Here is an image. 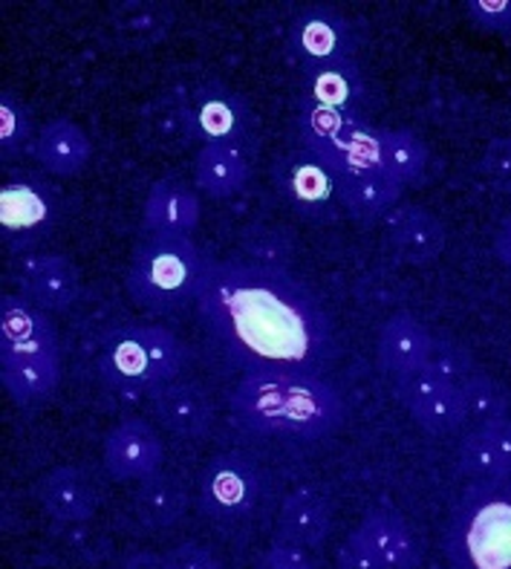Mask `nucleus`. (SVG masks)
Returning <instances> with one entry per match:
<instances>
[{
	"label": "nucleus",
	"instance_id": "4",
	"mask_svg": "<svg viewBox=\"0 0 511 569\" xmlns=\"http://www.w3.org/2000/svg\"><path fill=\"white\" fill-rule=\"evenodd\" d=\"M186 368V345L159 325L116 327L104 336L99 373L122 393H157L177 382Z\"/></svg>",
	"mask_w": 511,
	"mask_h": 569
},
{
	"label": "nucleus",
	"instance_id": "8",
	"mask_svg": "<svg viewBox=\"0 0 511 569\" xmlns=\"http://www.w3.org/2000/svg\"><path fill=\"white\" fill-rule=\"evenodd\" d=\"M61 197L38 173H12L0 186V240L9 252H27L56 229Z\"/></svg>",
	"mask_w": 511,
	"mask_h": 569
},
{
	"label": "nucleus",
	"instance_id": "9",
	"mask_svg": "<svg viewBox=\"0 0 511 569\" xmlns=\"http://www.w3.org/2000/svg\"><path fill=\"white\" fill-rule=\"evenodd\" d=\"M254 116L249 101L238 90H231L220 81L202 84L182 108V133L200 148H209V144H240V148H246Z\"/></svg>",
	"mask_w": 511,
	"mask_h": 569
},
{
	"label": "nucleus",
	"instance_id": "17",
	"mask_svg": "<svg viewBox=\"0 0 511 569\" xmlns=\"http://www.w3.org/2000/svg\"><path fill=\"white\" fill-rule=\"evenodd\" d=\"M38 503L58 523H87L99 512L101 495L79 466H56L38 480Z\"/></svg>",
	"mask_w": 511,
	"mask_h": 569
},
{
	"label": "nucleus",
	"instance_id": "35",
	"mask_svg": "<svg viewBox=\"0 0 511 569\" xmlns=\"http://www.w3.org/2000/svg\"><path fill=\"white\" fill-rule=\"evenodd\" d=\"M339 569H388V563L375 556L373 547H370L359 532H350L344 538V543L339 547Z\"/></svg>",
	"mask_w": 511,
	"mask_h": 569
},
{
	"label": "nucleus",
	"instance_id": "33",
	"mask_svg": "<svg viewBox=\"0 0 511 569\" xmlns=\"http://www.w3.org/2000/svg\"><path fill=\"white\" fill-rule=\"evenodd\" d=\"M485 182L500 194H511V137L491 139L480 162Z\"/></svg>",
	"mask_w": 511,
	"mask_h": 569
},
{
	"label": "nucleus",
	"instance_id": "30",
	"mask_svg": "<svg viewBox=\"0 0 511 569\" xmlns=\"http://www.w3.org/2000/svg\"><path fill=\"white\" fill-rule=\"evenodd\" d=\"M431 166V151L408 128H382V171L402 188L422 186Z\"/></svg>",
	"mask_w": 511,
	"mask_h": 569
},
{
	"label": "nucleus",
	"instance_id": "27",
	"mask_svg": "<svg viewBox=\"0 0 511 569\" xmlns=\"http://www.w3.org/2000/svg\"><path fill=\"white\" fill-rule=\"evenodd\" d=\"M188 489L180 477L157 471L153 477L142 480L133 495V512L144 529H171L188 512Z\"/></svg>",
	"mask_w": 511,
	"mask_h": 569
},
{
	"label": "nucleus",
	"instance_id": "15",
	"mask_svg": "<svg viewBox=\"0 0 511 569\" xmlns=\"http://www.w3.org/2000/svg\"><path fill=\"white\" fill-rule=\"evenodd\" d=\"M433 347H437V339L431 336V330L411 312H399V316L388 318L379 330L375 356H379L384 373L399 382V379H411L431 368Z\"/></svg>",
	"mask_w": 511,
	"mask_h": 569
},
{
	"label": "nucleus",
	"instance_id": "1",
	"mask_svg": "<svg viewBox=\"0 0 511 569\" xmlns=\"http://www.w3.org/2000/svg\"><path fill=\"white\" fill-rule=\"evenodd\" d=\"M194 303L211 341L246 376H321L335 356L327 310L278 267L211 260Z\"/></svg>",
	"mask_w": 511,
	"mask_h": 569
},
{
	"label": "nucleus",
	"instance_id": "38",
	"mask_svg": "<svg viewBox=\"0 0 511 569\" xmlns=\"http://www.w3.org/2000/svg\"><path fill=\"white\" fill-rule=\"evenodd\" d=\"M494 254L511 269V214H505L503 220H500V229L498 234H494Z\"/></svg>",
	"mask_w": 511,
	"mask_h": 569
},
{
	"label": "nucleus",
	"instance_id": "24",
	"mask_svg": "<svg viewBox=\"0 0 511 569\" xmlns=\"http://www.w3.org/2000/svg\"><path fill=\"white\" fill-rule=\"evenodd\" d=\"M330 532L332 509L330 503H327V498H321L318 491H292V495L281 503L278 523H274L278 541L298 549H318L327 538H330Z\"/></svg>",
	"mask_w": 511,
	"mask_h": 569
},
{
	"label": "nucleus",
	"instance_id": "5",
	"mask_svg": "<svg viewBox=\"0 0 511 569\" xmlns=\"http://www.w3.org/2000/svg\"><path fill=\"white\" fill-rule=\"evenodd\" d=\"M454 569H511V480L474 483L445 532Z\"/></svg>",
	"mask_w": 511,
	"mask_h": 569
},
{
	"label": "nucleus",
	"instance_id": "13",
	"mask_svg": "<svg viewBox=\"0 0 511 569\" xmlns=\"http://www.w3.org/2000/svg\"><path fill=\"white\" fill-rule=\"evenodd\" d=\"M14 281L27 301L43 312L70 310L79 298V269L70 258L56 252H27L14 267Z\"/></svg>",
	"mask_w": 511,
	"mask_h": 569
},
{
	"label": "nucleus",
	"instance_id": "11",
	"mask_svg": "<svg viewBox=\"0 0 511 569\" xmlns=\"http://www.w3.org/2000/svg\"><path fill=\"white\" fill-rule=\"evenodd\" d=\"M101 460L116 483H142L162 471L166 442L148 419L130 417L110 428L101 448Z\"/></svg>",
	"mask_w": 511,
	"mask_h": 569
},
{
	"label": "nucleus",
	"instance_id": "20",
	"mask_svg": "<svg viewBox=\"0 0 511 569\" xmlns=\"http://www.w3.org/2000/svg\"><path fill=\"white\" fill-rule=\"evenodd\" d=\"M153 417L177 440H206L217 422L209 393L191 382H173L153 393Z\"/></svg>",
	"mask_w": 511,
	"mask_h": 569
},
{
	"label": "nucleus",
	"instance_id": "7",
	"mask_svg": "<svg viewBox=\"0 0 511 569\" xmlns=\"http://www.w3.org/2000/svg\"><path fill=\"white\" fill-rule=\"evenodd\" d=\"M272 182L289 209L310 223H335L344 214L339 173L307 148L287 151L272 162Z\"/></svg>",
	"mask_w": 511,
	"mask_h": 569
},
{
	"label": "nucleus",
	"instance_id": "31",
	"mask_svg": "<svg viewBox=\"0 0 511 569\" xmlns=\"http://www.w3.org/2000/svg\"><path fill=\"white\" fill-rule=\"evenodd\" d=\"M32 133H36L32 110L27 108V101H23L21 96L3 87V90H0V157H18V153L32 142Z\"/></svg>",
	"mask_w": 511,
	"mask_h": 569
},
{
	"label": "nucleus",
	"instance_id": "3",
	"mask_svg": "<svg viewBox=\"0 0 511 569\" xmlns=\"http://www.w3.org/2000/svg\"><path fill=\"white\" fill-rule=\"evenodd\" d=\"M209 263L211 260L202 258L194 238L148 234L133 249L124 272V289L130 301L142 310H177L182 303L197 301Z\"/></svg>",
	"mask_w": 511,
	"mask_h": 569
},
{
	"label": "nucleus",
	"instance_id": "28",
	"mask_svg": "<svg viewBox=\"0 0 511 569\" xmlns=\"http://www.w3.org/2000/svg\"><path fill=\"white\" fill-rule=\"evenodd\" d=\"M321 157L339 177L382 168V128H373L361 116L350 119Z\"/></svg>",
	"mask_w": 511,
	"mask_h": 569
},
{
	"label": "nucleus",
	"instance_id": "16",
	"mask_svg": "<svg viewBox=\"0 0 511 569\" xmlns=\"http://www.w3.org/2000/svg\"><path fill=\"white\" fill-rule=\"evenodd\" d=\"M61 353V339L50 312L38 310L21 292L0 298V356Z\"/></svg>",
	"mask_w": 511,
	"mask_h": 569
},
{
	"label": "nucleus",
	"instance_id": "2",
	"mask_svg": "<svg viewBox=\"0 0 511 569\" xmlns=\"http://www.w3.org/2000/svg\"><path fill=\"white\" fill-rule=\"evenodd\" d=\"M229 405L240 426L274 440L318 442L344 426V399L324 376L249 373Z\"/></svg>",
	"mask_w": 511,
	"mask_h": 569
},
{
	"label": "nucleus",
	"instance_id": "26",
	"mask_svg": "<svg viewBox=\"0 0 511 569\" xmlns=\"http://www.w3.org/2000/svg\"><path fill=\"white\" fill-rule=\"evenodd\" d=\"M252 177L249 153L240 144H209L200 148L194 157V186L202 194L226 200L240 194Z\"/></svg>",
	"mask_w": 511,
	"mask_h": 569
},
{
	"label": "nucleus",
	"instance_id": "10",
	"mask_svg": "<svg viewBox=\"0 0 511 569\" xmlns=\"http://www.w3.org/2000/svg\"><path fill=\"white\" fill-rule=\"evenodd\" d=\"M393 390L413 422L431 437L457 433L469 422V402H465L462 385L451 382L433 370H422L411 379H399Z\"/></svg>",
	"mask_w": 511,
	"mask_h": 569
},
{
	"label": "nucleus",
	"instance_id": "12",
	"mask_svg": "<svg viewBox=\"0 0 511 569\" xmlns=\"http://www.w3.org/2000/svg\"><path fill=\"white\" fill-rule=\"evenodd\" d=\"M289 43L303 67L353 61L359 52V32L339 9L307 7L292 23Z\"/></svg>",
	"mask_w": 511,
	"mask_h": 569
},
{
	"label": "nucleus",
	"instance_id": "23",
	"mask_svg": "<svg viewBox=\"0 0 511 569\" xmlns=\"http://www.w3.org/2000/svg\"><path fill=\"white\" fill-rule=\"evenodd\" d=\"M32 157L50 177H76L93 157V142L87 130L72 119H52L38 130Z\"/></svg>",
	"mask_w": 511,
	"mask_h": 569
},
{
	"label": "nucleus",
	"instance_id": "6",
	"mask_svg": "<svg viewBox=\"0 0 511 569\" xmlns=\"http://www.w3.org/2000/svg\"><path fill=\"white\" fill-rule=\"evenodd\" d=\"M269 475L258 462L238 451H226L200 471V512L217 527H238L267 498Z\"/></svg>",
	"mask_w": 511,
	"mask_h": 569
},
{
	"label": "nucleus",
	"instance_id": "19",
	"mask_svg": "<svg viewBox=\"0 0 511 569\" xmlns=\"http://www.w3.org/2000/svg\"><path fill=\"white\" fill-rule=\"evenodd\" d=\"M361 104H364V76L355 61L303 67L301 108H324L359 116Z\"/></svg>",
	"mask_w": 511,
	"mask_h": 569
},
{
	"label": "nucleus",
	"instance_id": "25",
	"mask_svg": "<svg viewBox=\"0 0 511 569\" xmlns=\"http://www.w3.org/2000/svg\"><path fill=\"white\" fill-rule=\"evenodd\" d=\"M355 532L373 547V552L388 563V569H417L422 561V547L404 515L393 509H373L359 520Z\"/></svg>",
	"mask_w": 511,
	"mask_h": 569
},
{
	"label": "nucleus",
	"instance_id": "39",
	"mask_svg": "<svg viewBox=\"0 0 511 569\" xmlns=\"http://www.w3.org/2000/svg\"><path fill=\"white\" fill-rule=\"evenodd\" d=\"M122 569H168V567H166V556H159V552H133V556L124 561Z\"/></svg>",
	"mask_w": 511,
	"mask_h": 569
},
{
	"label": "nucleus",
	"instance_id": "18",
	"mask_svg": "<svg viewBox=\"0 0 511 569\" xmlns=\"http://www.w3.org/2000/svg\"><path fill=\"white\" fill-rule=\"evenodd\" d=\"M202 206L197 191L177 177H162L151 186L142 206V223L148 234L191 238L200 226Z\"/></svg>",
	"mask_w": 511,
	"mask_h": 569
},
{
	"label": "nucleus",
	"instance_id": "22",
	"mask_svg": "<svg viewBox=\"0 0 511 569\" xmlns=\"http://www.w3.org/2000/svg\"><path fill=\"white\" fill-rule=\"evenodd\" d=\"M0 385L21 408L47 402L61 385V353L0 356Z\"/></svg>",
	"mask_w": 511,
	"mask_h": 569
},
{
	"label": "nucleus",
	"instance_id": "36",
	"mask_svg": "<svg viewBox=\"0 0 511 569\" xmlns=\"http://www.w3.org/2000/svg\"><path fill=\"white\" fill-rule=\"evenodd\" d=\"M254 569H315L312 558L307 556V549L289 547L283 541H274L267 547V552L258 558Z\"/></svg>",
	"mask_w": 511,
	"mask_h": 569
},
{
	"label": "nucleus",
	"instance_id": "32",
	"mask_svg": "<svg viewBox=\"0 0 511 569\" xmlns=\"http://www.w3.org/2000/svg\"><path fill=\"white\" fill-rule=\"evenodd\" d=\"M462 393H465V402H469V419H477V426L505 419V411H509L505 390L494 379H489V376L471 373L462 382Z\"/></svg>",
	"mask_w": 511,
	"mask_h": 569
},
{
	"label": "nucleus",
	"instance_id": "14",
	"mask_svg": "<svg viewBox=\"0 0 511 569\" xmlns=\"http://www.w3.org/2000/svg\"><path fill=\"white\" fill-rule=\"evenodd\" d=\"M384 231H388L393 254L411 267H425L445 252V223L417 202H399L397 209L384 217Z\"/></svg>",
	"mask_w": 511,
	"mask_h": 569
},
{
	"label": "nucleus",
	"instance_id": "29",
	"mask_svg": "<svg viewBox=\"0 0 511 569\" xmlns=\"http://www.w3.org/2000/svg\"><path fill=\"white\" fill-rule=\"evenodd\" d=\"M339 188L344 211L353 214L355 220L388 217L404 197V188L390 173H384L382 168L353 173V177H339Z\"/></svg>",
	"mask_w": 511,
	"mask_h": 569
},
{
	"label": "nucleus",
	"instance_id": "34",
	"mask_svg": "<svg viewBox=\"0 0 511 569\" xmlns=\"http://www.w3.org/2000/svg\"><path fill=\"white\" fill-rule=\"evenodd\" d=\"M465 14L477 29L511 38V0H469Z\"/></svg>",
	"mask_w": 511,
	"mask_h": 569
},
{
	"label": "nucleus",
	"instance_id": "21",
	"mask_svg": "<svg viewBox=\"0 0 511 569\" xmlns=\"http://www.w3.org/2000/svg\"><path fill=\"white\" fill-rule=\"evenodd\" d=\"M457 466L477 483L511 480V419H494L471 428L457 446Z\"/></svg>",
	"mask_w": 511,
	"mask_h": 569
},
{
	"label": "nucleus",
	"instance_id": "37",
	"mask_svg": "<svg viewBox=\"0 0 511 569\" xmlns=\"http://www.w3.org/2000/svg\"><path fill=\"white\" fill-rule=\"evenodd\" d=\"M168 569H220V561L214 558V552L200 543H180L173 547L166 556Z\"/></svg>",
	"mask_w": 511,
	"mask_h": 569
}]
</instances>
